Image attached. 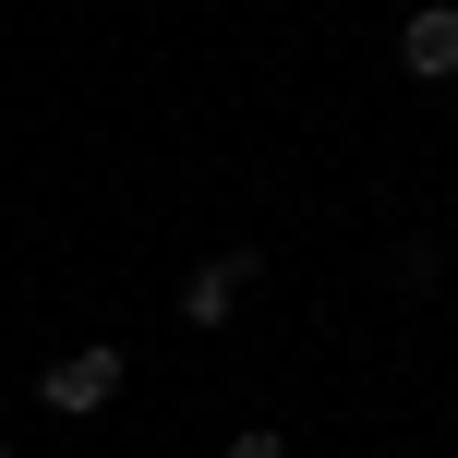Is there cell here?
Wrapping results in <instances>:
<instances>
[{
  "label": "cell",
  "mask_w": 458,
  "mask_h": 458,
  "mask_svg": "<svg viewBox=\"0 0 458 458\" xmlns=\"http://www.w3.org/2000/svg\"><path fill=\"white\" fill-rule=\"evenodd\" d=\"M253 277H266V253H242V242H229V253H206V266L182 277V326H229Z\"/></svg>",
  "instance_id": "cell-2"
},
{
  "label": "cell",
  "mask_w": 458,
  "mask_h": 458,
  "mask_svg": "<svg viewBox=\"0 0 458 458\" xmlns=\"http://www.w3.org/2000/svg\"><path fill=\"white\" fill-rule=\"evenodd\" d=\"M398 61H411L422 85H458V0H422V13L398 24Z\"/></svg>",
  "instance_id": "cell-3"
},
{
  "label": "cell",
  "mask_w": 458,
  "mask_h": 458,
  "mask_svg": "<svg viewBox=\"0 0 458 458\" xmlns=\"http://www.w3.org/2000/svg\"><path fill=\"white\" fill-rule=\"evenodd\" d=\"M217 458H290V435H277V422H242V435H229Z\"/></svg>",
  "instance_id": "cell-4"
},
{
  "label": "cell",
  "mask_w": 458,
  "mask_h": 458,
  "mask_svg": "<svg viewBox=\"0 0 458 458\" xmlns=\"http://www.w3.org/2000/svg\"><path fill=\"white\" fill-rule=\"evenodd\" d=\"M0 458H13V446H0Z\"/></svg>",
  "instance_id": "cell-5"
},
{
  "label": "cell",
  "mask_w": 458,
  "mask_h": 458,
  "mask_svg": "<svg viewBox=\"0 0 458 458\" xmlns=\"http://www.w3.org/2000/svg\"><path fill=\"white\" fill-rule=\"evenodd\" d=\"M121 374H133V362H121L109 338H85V350H72V362H37V411L85 422V411H109V398H121Z\"/></svg>",
  "instance_id": "cell-1"
}]
</instances>
